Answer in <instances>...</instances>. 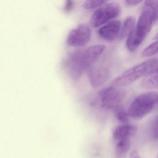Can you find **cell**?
I'll use <instances>...</instances> for the list:
<instances>
[{
    "mask_svg": "<svg viewBox=\"0 0 158 158\" xmlns=\"http://www.w3.org/2000/svg\"><path fill=\"white\" fill-rule=\"evenodd\" d=\"M128 158H141L139 153L137 150H133L129 153Z\"/></svg>",
    "mask_w": 158,
    "mask_h": 158,
    "instance_id": "cell-22",
    "label": "cell"
},
{
    "mask_svg": "<svg viewBox=\"0 0 158 158\" xmlns=\"http://www.w3.org/2000/svg\"><path fill=\"white\" fill-rule=\"evenodd\" d=\"M135 27V19L133 16H129L125 19L120 30L119 37L123 40L128 37Z\"/></svg>",
    "mask_w": 158,
    "mask_h": 158,
    "instance_id": "cell-13",
    "label": "cell"
},
{
    "mask_svg": "<svg viewBox=\"0 0 158 158\" xmlns=\"http://www.w3.org/2000/svg\"><path fill=\"white\" fill-rule=\"evenodd\" d=\"M121 28V23L119 21H110L101 27L98 30V34L104 40L114 41L119 37Z\"/></svg>",
    "mask_w": 158,
    "mask_h": 158,
    "instance_id": "cell-9",
    "label": "cell"
},
{
    "mask_svg": "<svg viewBox=\"0 0 158 158\" xmlns=\"http://www.w3.org/2000/svg\"><path fill=\"white\" fill-rule=\"evenodd\" d=\"M152 133L154 138L158 139V114L154 119L152 125Z\"/></svg>",
    "mask_w": 158,
    "mask_h": 158,
    "instance_id": "cell-20",
    "label": "cell"
},
{
    "mask_svg": "<svg viewBox=\"0 0 158 158\" xmlns=\"http://www.w3.org/2000/svg\"><path fill=\"white\" fill-rule=\"evenodd\" d=\"M153 23L149 14L141 13L135 28L127 37L126 45L128 50L134 52L139 47L150 32Z\"/></svg>",
    "mask_w": 158,
    "mask_h": 158,
    "instance_id": "cell-3",
    "label": "cell"
},
{
    "mask_svg": "<svg viewBox=\"0 0 158 158\" xmlns=\"http://www.w3.org/2000/svg\"><path fill=\"white\" fill-rule=\"evenodd\" d=\"M114 114L117 120L123 124H126L128 123V114L122 106L119 105L114 110Z\"/></svg>",
    "mask_w": 158,
    "mask_h": 158,
    "instance_id": "cell-16",
    "label": "cell"
},
{
    "mask_svg": "<svg viewBox=\"0 0 158 158\" xmlns=\"http://www.w3.org/2000/svg\"><path fill=\"white\" fill-rule=\"evenodd\" d=\"M158 53V41L153 42L148 46L142 52V55L143 57H148Z\"/></svg>",
    "mask_w": 158,
    "mask_h": 158,
    "instance_id": "cell-18",
    "label": "cell"
},
{
    "mask_svg": "<svg viewBox=\"0 0 158 158\" xmlns=\"http://www.w3.org/2000/svg\"><path fill=\"white\" fill-rule=\"evenodd\" d=\"M105 49V46L104 45H97L85 50L84 55L87 70L97 62Z\"/></svg>",
    "mask_w": 158,
    "mask_h": 158,
    "instance_id": "cell-10",
    "label": "cell"
},
{
    "mask_svg": "<svg viewBox=\"0 0 158 158\" xmlns=\"http://www.w3.org/2000/svg\"><path fill=\"white\" fill-rule=\"evenodd\" d=\"M158 68V58L150 59L136 64L123 72L112 82L113 86L122 88L128 85L140 77Z\"/></svg>",
    "mask_w": 158,
    "mask_h": 158,
    "instance_id": "cell-1",
    "label": "cell"
},
{
    "mask_svg": "<svg viewBox=\"0 0 158 158\" xmlns=\"http://www.w3.org/2000/svg\"><path fill=\"white\" fill-rule=\"evenodd\" d=\"M115 147L116 153L118 156H123L127 154L131 147L129 138H125L118 140Z\"/></svg>",
    "mask_w": 158,
    "mask_h": 158,
    "instance_id": "cell-15",
    "label": "cell"
},
{
    "mask_svg": "<svg viewBox=\"0 0 158 158\" xmlns=\"http://www.w3.org/2000/svg\"><path fill=\"white\" fill-rule=\"evenodd\" d=\"M108 2L107 1L103 0H87L84 2L83 7L85 10H94L99 8Z\"/></svg>",
    "mask_w": 158,
    "mask_h": 158,
    "instance_id": "cell-17",
    "label": "cell"
},
{
    "mask_svg": "<svg viewBox=\"0 0 158 158\" xmlns=\"http://www.w3.org/2000/svg\"><path fill=\"white\" fill-rule=\"evenodd\" d=\"M85 50H78L71 52L66 59L65 66L69 76L77 80L87 70L85 55Z\"/></svg>",
    "mask_w": 158,
    "mask_h": 158,
    "instance_id": "cell-5",
    "label": "cell"
},
{
    "mask_svg": "<svg viewBox=\"0 0 158 158\" xmlns=\"http://www.w3.org/2000/svg\"><path fill=\"white\" fill-rule=\"evenodd\" d=\"M91 34L90 27L87 24H82L70 31L67 36L66 42L71 47H83L89 42Z\"/></svg>",
    "mask_w": 158,
    "mask_h": 158,
    "instance_id": "cell-7",
    "label": "cell"
},
{
    "mask_svg": "<svg viewBox=\"0 0 158 158\" xmlns=\"http://www.w3.org/2000/svg\"><path fill=\"white\" fill-rule=\"evenodd\" d=\"M125 95V93L123 89L112 86L101 90L99 92L98 98L102 107L114 110L120 105Z\"/></svg>",
    "mask_w": 158,
    "mask_h": 158,
    "instance_id": "cell-6",
    "label": "cell"
},
{
    "mask_svg": "<svg viewBox=\"0 0 158 158\" xmlns=\"http://www.w3.org/2000/svg\"><path fill=\"white\" fill-rule=\"evenodd\" d=\"M154 38H155V39L158 40V33H157V34L155 35V37H154Z\"/></svg>",
    "mask_w": 158,
    "mask_h": 158,
    "instance_id": "cell-23",
    "label": "cell"
},
{
    "mask_svg": "<svg viewBox=\"0 0 158 158\" xmlns=\"http://www.w3.org/2000/svg\"><path fill=\"white\" fill-rule=\"evenodd\" d=\"M140 86L148 89H158V68L144 77L140 82Z\"/></svg>",
    "mask_w": 158,
    "mask_h": 158,
    "instance_id": "cell-12",
    "label": "cell"
},
{
    "mask_svg": "<svg viewBox=\"0 0 158 158\" xmlns=\"http://www.w3.org/2000/svg\"><path fill=\"white\" fill-rule=\"evenodd\" d=\"M120 12L121 7L117 2H107L93 13L90 17V25L94 28L101 26L117 17Z\"/></svg>",
    "mask_w": 158,
    "mask_h": 158,
    "instance_id": "cell-4",
    "label": "cell"
},
{
    "mask_svg": "<svg viewBox=\"0 0 158 158\" xmlns=\"http://www.w3.org/2000/svg\"><path fill=\"white\" fill-rule=\"evenodd\" d=\"M142 2L141 1H137V0H126L125 1V3L127 7H134L138 5Z\"/></svg>",
    "mask_w": 158,
    "mask_h": 158,
    "instance_id": "cell-21",
    "label": "cell"
},
{
    "mask_svg": "<svg viewBox=\"0 0 158 158\" xmlns=\"http://www.w3.org/2000/svg\"><path fill=\"white\" fill-rule=\"evenodd\" d=\"M157 107L158 92H147L139 95L132 102L127 114L134 119L140 120Z\"/></svg>",
    "mask_w": 158,
    "mask_h": 158,
    "instance_id": "cell-2",
    "label": "cell"
},
{
    "mask_svg": "<svg viewBox=\"0 0 158 158\" xmlns=\"http://www.w3.org/2000/svg\"><path fill=\"white\" fill-rule=\"evenodd\" d=\"M87 71L90 85L95 88L101 86L110 78V70L103 65H96L95 64Z\"/></svg>",
    "mask_w": 158,
    "mask_h": 158,
    "instance_id": "cell-8",
    "label": "cell"
},
{
    "mask_svg": "<svg viewBox=\"0 0 158 158\" xmlns=\"http://www.w3.org/2000/svg\"><path fill=\"white\" fill-rule=\"evenodd\" d=\"M142 12L149 14L154 23L158 21V1H146L142 7Z\"/></svg>",
    "mask_w": 158,
    "mask_h": 158,
    "instance_id": "cell-14",
    "label": "cell"
},
{
    "mask_svg": "<svg viewBox=\"0 0 158 158\" xmlns=\"http://www.w3.org/2000/svg\"><path fill=\"white\" fill-rule=\"evenodd\" d=\"M157 158H158V156H157Z\"/></svg>",
    "mask_w": 158,
    "mask_h": 158,
    "instance_id": "cell-24",
    "label": "cell"
},
{
    "mask_svg": "<svg viewBox=\"0 0 158 158\" xmlns=\"http://www.w3.org/2000/svg\"><path fill=\"white\" fill-rule=\"evenodd\" d=\"M137 131V127L134 125L122 124L118 126L113 133V138L114 140H119L134 135Z\"/></svg>",
    "mask_w": 158,
    "mask_h": 158,
    "instance_id": "cell-11",
    "label": "cell"
},
{
    "mask_svg": "<svg viewBox=\"0 0 158 158\" xmlns=\"http://www.w3.org/2000/svg\"><path fill=\"white\" fill-rule=\"evenodd\" d=\"M74 7V2L71 0L66 1L64 7V11L66 13H70V12L72 11Z\"/></svg>",
    "mask_w": 158,
    "mask_h": 158,
    "instance_id": "cell-19",
    "label": "cell"
}]
</instances>
